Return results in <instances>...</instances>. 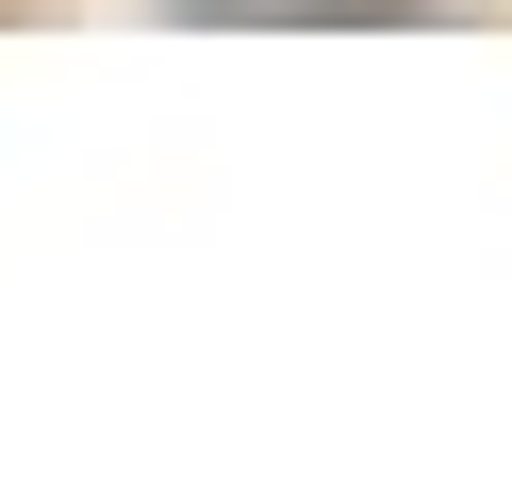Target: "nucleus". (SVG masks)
Instances as JSON below:
<instances>
[{"label":"nucleus","mask_w":512,"mask_h":495,"mask_svg":"<svg viewBox=\"0 0 512 495\" xmlns=\"http://www.w3.org/2000/svg\"><path fill=\"white\" fill-rule=\"evenodd\" d=\"M166 17H413V0H166Z\"/></svg>","instance_id":"obj_1"}]
</instances>
